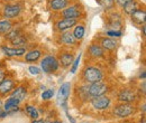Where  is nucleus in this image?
<instances>
[{
	"instance_id": "b1692460",
	"label": "nucleus",
	"mask_w": 146,
	"mask_h": 123,
	"mask_svg": "<svg viewBox=\"0 0 146 123\" xmlns=\"http://www.w3.org/2000/svg\"><path fill=\"white\" fill-rule=\"evenodd\" d=\"M97 2L105 10H109L115 7V0H97Z\"/></svg>"
},
{
	"instance_id": "2f4dec72",
	"label": "nucleus",
	"mask_w": 146,
	"mask_h": 123,
	"mask_svg": "<svg viewBox=\"0 0 146 123\" xmlns=\"http://www.w3.org/2000/svg\"><path fill=\"white\" fill-rule=\"evenodd\" d=\"M107 35L110 36V37H120L123 35V33L117 32V30H109V32H107Z\"/></svg>"
},
{
	"instance_id": "a878e982",
	"label": "nucleus",
	"mask_w": 146,
	"mask_h": 123,
	"mask_svg": "<svg viewBox=\"0 0 146 123\" xmlns=\"http://www.w3.org/2000/svg\"><path fill=\"white\" fill-rule=\"evenodd\" d=\"M11 44L13 45H16V46H24L25 44H26V39H25V37H23V36H16L15 38H13L11 40Z\"/></svg>"
},
{
	"instance_id": "79ce46f5",
	"label": "nucleus",
	"mask_w": 146,
	"mask_h": 123,
	"mask_svg": "<svg viewBox=\"0 0 146 123\" xmlns=\"http://www.w3.org/2000/svg\"><path fill=\"white\" fill-rule=\"evenodd\" d=\"M1 107H2V102H1V100H0V110H1Z\"/></svg>"
},
{
	"instance_id": "7c9ffc66",
	"label": "nucleus",
	"mask_w": 146,
	"mask_h": 123,
	"mask_svg": "<svg viewBox=\"0 0 146 123\" xmlns=\"http://www.w3.org/2000/svg\"><path fill=\"white\" fill-rule=\"evenodd\" d=\"M28 70H29V73L32 74V75H38L39 73H40V70L36 67V66H29L28 67Z\"/></svg>"
},
{
	"instance_id": "ea45409f",
	"label": "nucleus",
	"mask_w": 146,
	"mask_h": 123,
	"mask_svg": "<svg viewBox=\"0 0 146 123\" xmlns=\"http://www.w3.org/2000/svg\"><path fill=\"white\" fill-rule=\"evenodd\" d=\"M145 76H146L145 72H143V74H141V78H142V77H143V78H145Z\"/></svg>"
},
{
	"instance_id": "20e7f679",
	"label": "nucleus",
	"mask_w": 146,
	"mask_h": 123,
	"mask_svg": "<svg viewBox=\"0 0 146 123\" xmlns=\"http://www.w3.org/2000/svg\"><path fill=\"white\" fill-rule=\"evenodd\" d=\"M135 113V106L131 103H123L117 105L113 110V114L118 118H128Z\"/></svg>"
},
{
	"instance_id": "9d476101",
	"label": "nucleus",
	"mask_w": 146,
	"mask_h": 123,
	"mask_svg": "<svg viewBox=\"0 0 146 123\" xmlns=\"http://www.w3.org/2000/svg\"><path fill=\"white\" fill-rule=\"evenodd\" d=\"M61 14L64 18H71V19H78L81 16V11L76 6H71V7L64 8Z\"/></svg>"
},
{
	"instance_id": "7ed1b4c3",
	"label": "nucleus",
	"mask_w": 146,
	"mask_h": 123,
	"mask_svg": "<svg viewBox=\"0 0 146 123\" xmlns=\"http://www.w3.org/2000/svg\"><path fill=\"white\" fill-rule=\"evenodd\" d=\"M107 91H108V86L104 82H101V81L91 83L88 86V93H89V96L90 97H96V96L105 95L107 93Z\"/></svg>"
},
{
	"instance_id": "1a4fd4ad",
	"label": "nucleus",
	"mask_w": 146,
	"mask_h": 123,
	"mask_svg": "<svg viewBox=\"0 0 146 123\" xmlns=\"http://www.w3.org/2000/svg\"><path fill=\"white\" fill-rule=\"evenodd\" d=\"M20 10L19 5H6L3 7V16L6 18H15L20 14Z\"/></svg>"
},
{
	"instance_id": "cd10ccee",
	"label": "nucleus",
	"mask_w": 146,
	"mask_h": 123,
	"mask_svg": "<svg viewBox=\"0 0 146 123\" xmlns=\"http://www.w3.org/2000/svg\"><path fill=\"white\" fill-rule=\"evenodd\" d=\"M53 95H54V91L53 89H46V91H44L42 93V99L44 101H48V100H51L53 97Z\"/></svg>"
},
{
	"instance_id": "9b49d317",
	"label": "nucleus",
	"mask_w": 146,
	"mask_h": 123,
	"mask_svg": "<svg viewBox=\"0 0 146 123\" xmlns=\"http://www.w3.org/2000/svg\"><path fill=\"white\" fill-rule=\"evenodd\" d=\"M1 51L5 53V55H7L9 57H20V56L26 54V49L23 48V47H20V48H10V47H7V46H2Z\"/></svg>"
},
{
	"instance_id": "f704fd0d",
	"label": "nucleus",
	"mask_w": 146,
	"mask_h": 123,
	"mask_svg": "<svg viewBox=\"0 0 146 123\" xmlns=\"http://www.w3.org/2000/svg\"><path fill=\"white\" fill-rule=\"evenodd\" d=\"M3 78H5V72L0 70V83L3 81Z\"/></svg>"
},
{
	"instance_id": "4be33fe9",
	"label": "nucleus",
	"mask_w": 146,
	"mask_h": 123,
	"mask_svg": "<svg viewBox=\"0 0 146 123\" xmlns=\"http://www.w3.org/2000/svg\"><path fill=\"white\" fill-rule=\"evenodd\" d=\"M13 29V24L9 20H0V34H7Z\"/></svg>"
},
{
	"instance_id": "bb28decb",
	"label": "nucleus",
	"mask_w": 146,
	"mask_h": 123,
	"mask_svg": "<svg viewBox=\"0 0 146 123\" xmlns=\"http://www.w3.org/2000/svg\"><path fill=\"white\" fill-rule=\"evenodd\" d=\"M19 103H20V101H19L18 99H16V97H13V96H10L7 101H6V103H5V107H3V110L5 109H7V107H9V106H17L19 105Z\"/></svg>"
},
{
	"instance_id": "c9c22d12",
	"label": "nucleus",
	"mask_w": 146,
	"mask_h": 123,
	"mask_svg": "<svg viewBox=\"0 0 146 123\" xmlns=\"http://www.w3.org/2000/svg\"><path fill=\"white\" fill-rule=\"evenodd\" d=\"M7 115V113L5 112V111H2V110H0V119H2V118H5Z\"/></svg>"
},
{
	"instance_id": "412c9836",
	"label": "nucleus",
	"mask_w": 146,
	"mask_h": 123,
	"mask_svg": "<svg viewBox=\"0 0 146 123\" xmlns=\"http://www.w3.org/2000/svg\"><path fill=\"white\" fill-rule=\"evenodd\" d=\"M11 96H13V97L18 99L19 101L21 102V101L25 99V96H26V88L23 87V86H19V87H17L16 89H14V91H13Z\"/></svg>"
},
{
	"instance_id": "a211bd4d",
	"label": "nucleus",
	"mask_w": 146,
	"mask_h": 123,
	"mask_svg": "<svg viewBox=\"0 0 146 123\" xmlns=\"http://www.w3.org/2000/svg\"><path fill=\"white\" fill-rule=\"evenodd\" d=\"M42 56V52L40 51H31V52H28V53L25 55V59H26V62H36L39 59V57Z\"/></svg>"
},
{
	"instance_id": "2eb2a0df",
	"label": "nucleus",
	"mask_w": 146,
	"mask_h": 123,
	"mask_svg": "<svg viewBox=\"0 0 146 123\" xmlns=\"http://www.w3.org/2000/svg\"><path fill=\"white\" fill-rule=\"evenodd\" d=\"M69 5V0H52L51 1V9L54 11H60L66 8Z\"/></svg>"
},
{
	"instance_id": "0eeeda50",
	"label": "nucleus",
	"mask_w": 146,
	"mask_h": 123,
	"mask_svg": "<svg viewBox=\"0 0 146 123\" xmlns=\"http://www.w3.org/2000/svg\"><path fill=\"white\" fill-rule=\"evenodd\" d=\"M76 25V19H71V18H63L56 24V28L60 32H66L70 28H72Z\"/></svg>"
},
{
	"instance_id": "f03ea898",
	"label": "nucleus",
	"mask_w": 146,
	"mask_h": 123,
	"mask_svg": "<svg viewBox=\"0 0 146 123\" xmlns=\"http://www.w3.org/2000/svg\"><path fill=\"white\" fill-rule=\"evenodd\" d=\"M102 72L94 67V66H89L87 67L84 72H83V78L86 82L88 83H94V82H98V81H101L102 80Z\"/></svg>"
},
{
	"instance_id": "e433bc0d",
	"label": "nucleus",
	"mask_w": 146,
	"mask_h": 123,
	"mask_svg": "<svg viewBox=\"0 0 146 123\" xmlns=\"http://www.w3.org/2000/svg\"><path fill=\"white\" fill-rule=\"evenodd\" d=\"M33 123H45V122H44L43 120H38V119H37V120H34Z\"/></svg>"
},
{
	"instance_id": "ddd939ff",
	"label": "nucleus",
	"mask_w": 146,
	"mask_h": 123,
	"mask_svg": "<svg viewBox=\"0 0 146 123\" xmlns=\"http://www.w3.org/2000/svg\"><path fill=\"white\" fill-rule=\"evenodd\" d=\"M131 19L136 24H139V25H144L145 24V17H146V12L145 10H142V9H136L131 15Z\"/></svg>"
},
{
	"instance_id": "473e14b6",
	"label": "nucleus",
	"mask_w": 146,
	"mask_h": 123,
	"mask_svg": "<svg viewBox=\"0 0 146 123\" xmlns=\"http://www.w3.org/2000/svg\"><path fill=\"white\" fill-rule=\"evenodd\" d=\"M128 1H131V0H116V2H117L118 5H120L121 7H123L125 3H127Z\"/></svg>"
},
{
	"instance_id": "c85d7f7f",
	"label": "nucleus",
	"mask_w": 146,
	"mask_h": 123,
	"mask_svg": "<svg viewBox=\"0 0 146 123\" xmlns=\"http://www.w3.org/2000/svg\"><path fill=\"white\" fill-rule=\"evenodd\" d=\"M80 59H81V54H79V56L75 58V61L73 62L72 64V67H71V73L72 74H74L75 72H76V70H78V66H79V63H80Z\"/></svg>"
},
{
	"instance_id": "58836bf2",
	"label": "nucleus",
	"mask_w": 146,
	"mask_h": 123,
	"mask_svg": "<svg viewBox=\"0 0 146 123\" xmlns=\"http://www.w3.org/2000/svg\"><path fill=\"white\" fill-rule=\"evenodd\" d=\"M142 29H143V35L145 36V25H143V26H142Z\"/></svg>"
},
{
	"instance_id": "39448f33",
	"label": "nucleus",
	"mask_w": 146,
	"mask_h": 123,
	"mask_svg": "<svg viewBox=\"0 0 146 123\" xmlns=\"http://www.w3.org/2000/svg\"><path fill=\"white\" fill-rule=\"evenodd\" d=\"M111 103L110 99L106 95H100V96H96L91 97V104L94 109L97 110H106L108 109Z\"/></svg>"
},
{
	"instance_id": "393cba45",
	"label": "nucleus",
	"mask_w": 146,
	"mask_h": 123,
	"mask_svg": "<svg viewBox=\"0 0 146 123\" xmlns=\"http://www.w3.org/2000/svg\"><path fill=\"white\" fill-rule=\"evenodd\" d=\"M26 112L27 114L33 119V120H37L39 114H38V111L35 106H32V105H27L26 106Z\"/></svg>"
},
{
	"instance_id": "6ab92c4d",
	"label": "nucleus",
	"mask_w": 146,
	"mask_h": 123,
	"mask_svg": "<svg viewBox=\"0 0 146 123\" xmlns=\"http://www.w3.org/2000/svg\"><path fill=\"white\" fill-rule=\"evenodd\" d=\"M61 65L63 67H69L73 63V55L71 53H64L61 56Z\"/></svg>"
},
{
	"instance_id": "4c0bfd02",
	"label": "nucleus",
	"mask_w": 146,
	"mask_h": 123,
	"mask_svg": "<svg viewBox=\"0 0 146 123\" xmlns=\"http://www.w3.org/2000/svg\"><path fill=\"white\" fill-rule=\"evenodd\" d=\"M141 88H143V93H145V82H143V86H141Z\"/></svg>"
},
{
	"instance_id": "c756f323",
	"label": "nucleus",
	"mask_w": 146,
	"mask_h": 123,
	"mask_svg": "<svg viewBox=\"0 0 146 123\" xmlns=\"http://www.w3.org/2000/svg\"><path fill=\"white\" fill-rule=\"evenodd\" d=\"M16 36H18V30H10V32H8L7 34H6V39H8V40H11L13 38H15Z\"/></svg>"
},
{
	"instance_id": "4468645a",
	"label": "nucleus",
	"mask_w": 146,
	"mask_h": 123,
	"mask_svg": "<svg viewBox=\"0 0 146 123\" xmlns=\"http://www.w3.org/2000/svg\"><path fill=\"white\" fill-rule=\"evenodd\" d=\"M76 41V39L74 38L72 33L70 32H62V35H61V43H63L64 45H68V46H71L74 45Z\"/></svg>"
},
{
	"instance_id": "72a5a7b5",
	"label": "nucleus",
	"mask_w": 146,
	"mask_h": 123,
	"mask_svg": "<svg viewBox=\"0 0 146 123\" xmlns=\"http://www.w3.org/2000/svg\"><path fill=\"white\" fill-rule=\"evenodd\" d=\"M65 112H66V115H68V119L70 120V122H71V123H75V120H74L72 116H71V115L68 113V111H66V110H65Z\"/></svg>"
},
{
	"instance_id": "5701e85b",
	"label": "nucleus",
	"mask_w": 146,
	"mask_h": 123,
	"mask_svg": "<svg viewBox=\"0 0 146 123\" xmlns=\"http://www.w3.org/2000/svg\"><path fill=\"white\" fill-rule=\"evenodd\" d=\"M123 8H124V11H125L127 15H131V14L137 9V3H136L134 0H131V1H128L127 3H125V5L123 6Z\"/></svg>"
},
{
	"instance_id": "f8f14e48",
	"label": "nucleus",
	"mask_w": 146,
	"mask_h": 123,
	"mask_svg": "<svg viewBox=\"0 0 146 123\" xmlns=\"http://www.w3.org/2000/svg\"><path fill=\"white\" fill-rule=\"evenodd\" d=\"M14 88V81L11 78H3L0 83V95H7Z\"/></svg>"
},
{
	"instance_id": "6e6552de",
	"label": "nucleus",
	"mask_w": 146,
	"mask_h": 123,
	"mask_svg": "<svg viewBox=\"0 0 146 123\" xmlns=\"http://www.w3.org/2000/svg\"><path fill=\"white\" fill-rule=\"evenodd\" d=\"M118 100L121 102V103H131L136 100V95L133 91L125 88V89H121L118 94Z\"/></svg>"
},
{
	"instance_id": "f257e3e1",
	"label": "nucleus",
	"mask_w": 146,
	"mask_h": 123,
	"mask_svg": "<svg viewBox=\"0 0 146 123\" xmlns=\"http://www.w3.org/2000/svg\"><path fill=\"white\" fill-rule=\"evenodd\" d=\"M58 66H60V62L56 59L55 56H52V55L45 56L40 62V67L43 72L46 74H52L56 72Z\"/></svg>"
},
{
	"instance_id": "f3484780",
	"label": "nucleus",
	"mask_w": 146,
	"mask_h": 123,
	"mask_svg": "<svg viewBox=\"0 0 146 123\" xmlns=\"http://www.w3.org/2000/svg\"><path fill=\"white\" fill-rule=\"evenodd\" d=\"M116 41L110 38H102L101 39V47L106 51H113L116 48Z\"/></svg>"
},
{
	"instance_id": "aec40b11",
	"label": "nucleus",
	"mask_w": 146,
	"mask_h": 123,
	"mask_svg": "<svg viewBox=\"0 0 146 123\" xmlns=\"http://www.w3.org/2000/svg\"><path fill=\"white\" fill-rule=\"evenodd\" d=\"M84 33H86V29L83 25H75L74 30H73V36L76 40H81L84 36Z\"/></svg>"
},
{
	"instance_id": "dca6fc26",
	"label": "nucleus",
	"mask_w": 146,
	"mask_h": 123,
	"mask_svg": "<svg viewBox=\"0 0 146 123\" xmlns=\"http://www.w3.org/2000/svg\"><path fill=\"white\" fill-rule=\"evenodd\" d=\"M89 54L91 55L92 57H96V58L102 57L104 56V48L101 46H99V45L93 44L89 47Z\"/></svg>"
},
{
	"instance_id": "423d86ee",
	"label": "nucleus",
	"mask_w": 146,
	"mask_h": 123,
	"mask_svg": "<svg viewBox=\"0 0 146 123\" xmlns=\"http://www.w3.org/2000/svg\"><path fill=\"white\" fill-rule=\"evenodd\" d=\"M70 92H71V84L68 82L62 84L60 89H58V95H57L58 102L61 103V105L64 106L65 110H66V101H68V97L70 95Z\"/></svg>"
},
{
	"instance_id": "a19ab883",
	"label": "nucleus",
	"mask_w": 146,
	"mask_h": 123,
	"mask_svg": "<svg viewBox=\"0 0 146 123\" xmlns=\"http://www.w3.org/2000/svg\"><path fill=\"white\" fill-rule=\"evenodd\" d=\"M48 123H62L61 121H53V122H48Z\"/></svg>"
}]
</instances>
